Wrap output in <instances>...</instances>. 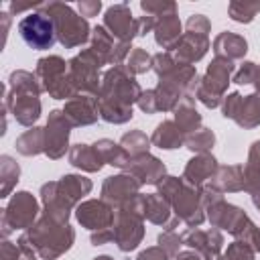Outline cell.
Returning a JSON list of instances; mask_svg holds the SVG:
<instances>
[{
  "mask_svg": "<svg viewBox=\"0 0 260 260\" xmlns=\"http://www.w3.org/2000/svg\"><path fill=\"white\" fill-rule=\"evenodd\" d=\"M142 87L126 65H116L104 71L98 93L100 118L108 124H126L134 116V104L142 95Z\"/></svg>",
  "mask_w": 260,
  "mask_h": 260,
  "instance_id": "1",
  "label": "cell"
},
{
  "mask_svg": "<svg viewBox=\"0 0 260 260\" xmlns=\"http://www.w3.org/2000/svg\"><path fill=\"white\" fill-rule=\"evenodd\" d=\"M41 93H43V87L37 75L26 69H16L8 75V81H6L4 108L20 126L32 128L43 112Z\"/></svg>",
  "mask_w": 260,
  "mask_h": 260,
  "instance_id": "2",
  "label": "cell"
},
{
  "mask_svg": "<svg viewBox=\"0 0 260 260\" xmlns=\"http://www.w3.org/2000/svg\"><path fill=\"white\" fill-rule=\"evenodd\" d=\"M93 183L83 175H63L59 181H49L41 187V203L43 215L61 223H69L71 211L81 203L85 195H89Z\"/></svg>",
  "mask_w": 260,
  "mask_h": 260,
  "instance_id": "3",
  "label": "cell"
},
{
  "mask_svg": "<svg viewBox=\"0 0 260 260\" xmlns=\"http://www.w3.org/2000/svg\"><path fill=\"white\" fill-rule=\"evenodd\" d=\"M158 195H162L173 213L187 225V228H199L205 221V209L201 203V187L189 185L183 177H165L158 185Z\"/></svg>",
  "mask_w": 260,
  "mask_h": 260,
  "instance_id": "4",
  "label": "cell"
},
{
  "mask_svg": "<svg viewBox=\"0 0 260 260\" xmlns=\"http://www.w3.org/2000/svg\"><path fill=\"white\" fill-rule=\"evenodd\" d=\"M35 10L47 14L53 20L55 32H57V41L65 49L81 47L91 39L89 22L81 14H77L69 4H65V2H43Z\"/></svg>",
  "mask_w": 260,
  "mask_h": 260,
  "instance_id": "5",
  "label": "cell"
},
{
  "mask_svg": "<svg viewBox=\"0 0 260 260\" xmlns=\"http://www.w3.org/2000/svg\"><path fill=\"white\" fill-rule=\"evenodd\" d=\"M26 236L43 260L61 258L75 242V230L69 223H59L45 215L26 230Z\"/></svg>",
  "mask_w": 260,
  "mask_h": 260,
  "instance_id": "6",
  "label": "cell"
},
{
  "mask_svg": "<svg viewBox=\"0 0 260 260\" xmlns=\"http://www.w3.org/2000/svg\"><path fill=\"white\" fill-rule=\"evenodd\" d=\"M114 209V244L120 252H132L144 238V195L138 193Z\"/></svg>",
  "mask_w": 260,
  "mask_h": 260,
  "instance_id": "7",
  "label": "cell"
},
{
  "mask_svg": "<svg viewBox=\"0 0 260 260\" xmlns=\"http://www.w3.org/2000/svg\"><path fill=\"white\" fill-rule=\"evenodd\" d=\"M234 73H236V63L221 59V57H213V61L207 65L205 73L201 77H197L193 98L197 102H201L205 108L215 110L217 106H221Z\"/></svg>",
  "mask_w": 260,
  "mask_h": 260,
  "instance_id": "8",
  "label": "cell"
},
{
  "mask_svg": "<svg viewBox=\"0 0 260 260\" xmlns=\"http://www.w3.org/2000/svg\"><path fill=\"white\" fill-rule=\"evenodd\" d=\"M197 77L199 75L193 65H177L169 75L160 77L154 87L158 112H173L185 95H193Z\"/></svg>",
  "mask_w": 260,
  "mask_h": 260,
  "instance_id": "9",
  "label": "cell"
},
{
  "mask_svg": "<svg viewBox=\"0 0 260 260\" xmlns=\"http://www.w3.org/2000/svg\"><path fill=\"white\" fill-rule=\"evenodd\" d=\"M35 75L41 81L43 91H47L53 100H69L75 95V87L69 79V61L59 55H47L37 61Z\"/></svg>",
  "mask_w": 260,
  "mask_h": 260,
  "instance_id": "10",
  "label": "cell"
},
{
  "mask_svg": "<svg viewBox=\"0 0 260 260\" xmlns=\"http://www.w3.org/2000/svg\"><path fill=\"white\" fill-rule=\"evenodd\" d=\"M104 61L98 57V53L87 47L75 57L69 59V79L75 87V93H85L98 98L100 87H102V69Z\"/></svg>",
  "mask_w": 260,
  "mask_h": 260,
  "instance_id": "11",
  "label": "cell"
},
{
  "mask_svg": "<svg viewBox=\"0 0 260 260\" xmlns=\"http://www.w3.org/2000/svg\"><path fill=\"white\" fill-rule=\"evenodd\" d=\"M39 201L28 191H16L12 199L2 209V238L6 240L16 230H28L37 223L39 217Z\"/></svg>",
  "mask_w": 260,
  "mask_h": 260,
  "instance_id": "12",
  "label": "cell"
},
{
  "mask_svg": "<svg viewBox=\"0 0 260 260\" xmlns=\"http://www.w3.org/2000/svg\"><path fill=\"white\" fill-rule=\"evenodd\" d=\"M221 116L225 120H234L244 130L260 126V91L248 95H242L240 91L228 93L221 102Z\"/></svg>",
  "mask_w": 260,
  "mask_h": 260,
  "instance_id": "13",
  "label": "cell"
},
{
  "mask_svg": "<svg viewBox=\"0 0 260 260\" xmlns=\"http://www.w3.org/2000/svg\"><path fill=\"white\" fill-rule=\"evenodd\" d=\"M18 35L26 43V47H30L35 51H49L57 43V32H55L53 20L39 10L28 12L18 22Z\"/></svg>",
  "mask_w": 260,
  "mask_h": 260,
  "instance_id": "14",
  "label": "cell"
},
{
  "mask_svg": "<svg viewBox=\"0 0 260 260\" xmlns=\"http://www.w3.org/2000/svg\"><path fill=\"white\" fill-rule=\"evenodd\" d=\"M71 122L63 114V110H51L45 124V156L51 160H59L69 152V134Z\"/></svg>",
  "mask_w": 260,
  "mask_h": 260,
  "instance_id": "15",
  "label": "cell"
},
{
  "mask_svg": "<svg viewBox=\"0 0 260 260\" xmlns=\"http://www.w3.org/2000/svg\"><path fill=\"white\" fill-rule=\"evenodd\" d=\"M91 49L98 53V57L104 61V65H122L130 51H132V43H126V41H118L104 24H98L91 28Z\"/></svg>",
  "mask_w": 260,
  "mask_h": 260,
  "instance_id": "16",
  "label": "cell"
},
{
  "mask_svg": "<svg viewBox=\"0 0 260 260\" xmlns=\"http://www.w3.org/2000/svg\"><path fill=\"white\" fill-rule=\"evenodd\" d=\"M73 213L79 225L89 232L114 228V219H116V209L104 199H85L75 207Z\"/></svg>",
  "mask_w": 260,
  "mask_h": 260,
  "instance_id": "17",
  "label": "cell"
},
{
  "mask_svg": "<svg viewBox=\"0 0 260 260\" xmlns=\"http://www.w3.org/2000/svg\"><path fill=\"white\" fill-rule=\"evenodd\" d=\"M183 246L189 250H195L203 260H221L223 250V236L217 228L211 230H199V228H187L183 234Z\"/></svg>",
  "mask_w": 260,
  "mask_h": 260,
  "instance_id": "18",
  "label": "cell"
},
{
  "mask_svg": "<svg viewBox=\"0 0 260 260\" xmlns=\"http://www.w3.org/2000/svg\"><path fill=\"white\" fill-rule=\"evenodd\" d=\"M140 187H142V183L134 175L122 171L120 175L106 177V181L102 183V197L100 199H104L112 207H118V205L130 201L134 195H138Z\"/></svg>",
  "mask_w": 260,
  "mask_h": 260,
  "instance_id": "19",
  "label": "cell"
},
{
  "mask_svg": "<svg viewBox=\"0 0 260 260\" xmlns=\"http://www.w3.org/2000/svg\"><path fill=\"white\" fill-rule=\"evenodd\" d=\"M104 26L118 39L132 43L134 37H138V18L132 16V10L128 4H114L104 14Z\"/></svg>",
  "mask_w": 260,
  "mask_h": 260,
  "instance_id": "20",
  "label": "cell"
},
{
  "mask_svg": "<svg viewBox=\"0 0 260 260\" xmlns=\"http://www.w3.org/2000/svg\"><path fill=\"white\" fill-rule=\"evenodd\" d=\"M63 114L71 122L73 128L77 126H91L100 118V108H98V98L85 95V93H75L69 98L63 106Z\"/></svg>",
  "mask_w": 260,
  "mask_h": 260,
  "instance_id": "21",
  "label": "cell"
},
{
  "mask_svg": "<svg viewBox=\"0 0 260 260\" xmlns=\"http://www.w3.org/2000/svg\"><path fill=\"white\" fill-rule=\"evenodd\" d=\"M124 173L134 175L142 185H158L167 177V167L160 158H156L148 152V154L130 158L128 165L124 167Z\"/></svg>",
  "mask_w": 260,
  "mask_h": 260,
  "instance_id": "22",
  "label": "cell"
},
{
  "mask_svg": "<svg viewBox=\"0 0 260 260\" xmlns=\"http://www.w3.org/2000/svg\"><path fill=\"white\" fill-rule=\"evenodd\" d=\"M144 217L150 223L160 225L167 232H173L181 223V219L173 213L169 201L158 193H146L144 195Z\"/></svg>",
  "mask_w": 260,
  "mask_h": 260,
  "instance_id": "23",
  "label": "cell"
},
{
  "mask_svg": "<svg viewBox=\"0 0 260 260\" xmlns=\"http://www.w3.org/2000/svg\"><path fill=\"white\" fill-rule=\"evenodd\" d=\"M209 47H211L209 37L195 35V32H183L179 45L173 51V57L179 65H195L197 61H201L205 57Z\"/></svg>",
  "mask_w": 260,
  "mask_h": 260,
  "instance_id": "24",
  "label": "cell"
},
{
  "mask_svg": "<svg viewBox=\"0 0 260 260\" xmlns=\"http://www.w3.org/2000/svg\"><path fill=\"white\" fill-rule=\"evenodd\" d=\"M219 162L211 152H203V154H195L193 158L187 160L185 169H183V179L193 185V187H203L207 181L213 179V175L217 173Z\"/></svg>",
  "mask_w": 260,
  "mask_h": 260,
  "instance_id": "25",
  "label": "cell"
},
{
  "mask_svg": "<svg viewBox=\"0 0 260 260\" xmlns=\"http://www.w3.org/2000/svg\"><path fill=\"white\" fill-rule=\"evenodd\" d=\"M213 55L215 57H221V59H228L232 63L236 61H244L246 53H248V41L238 35V32H230V30H223L219 32L215 39H213Z\"/></svg>",
  "mask_w": 260,
  "mask_h": 260,
  "instance_id": "26",
  "label": "cell"
},
{
  "mask_svg": "<svg viewBox=\"0 0 260 260\" xmlns=\"http://www.w3.org/2000/svg\"><path fill=\"white\" fill-rule=\"evenodd\" d=\"M183 24L179 20L177 14H167V16H160L156 18V24H154V41L158 47H162L165 51H175V47L179 45L181 37H183Z\"/></svg>",
  "mask_w": 260,
  "mask_h": 260,
  "instance_id": "27",
  "label": "cell"
},
{
  "mask_svg": "<svg viewBox=\"0 0 260 260\" xmlns=\"http://www.w3.org/2000/svg\"><path fill=\"white\" fill-rule=\"evenodd\" d=\"M211 183L215 189H219L223 195L225 193H240L246 189L244 181V165H219L217 173L213 175Z\"/></svg>",
  "mask_w": 260,
  "mask_h": 260,
  "instance_id": "28",
  "label": "cell"
},
{
  "mask_svg": "<svg viewBox=\"0 0 260 260\" xmlns=\"http://www.w3.org/2000/svg\"><path fill=\"white\" fill-rule=\"evenodd\" d=\"M67 158H69V165H73L75 169L85 171V173H98L106 165L102 160L100 152L95 150V146L93 144H83V142L73 144L67 152Z\"/></svg>",
  "mask_w": 260,
  "mask_h": 260,
  "instance_id": "29",
  "label": "cell"
},
{
  "mask_svg": "<svg viewBox=\"0 0 260 260\" xmlns=\"http://www.w3.org/2000/svg\"><path fill=\"white\" fill-rule=\"evenodd\" d=\"M173 114H175L173 122L177 124V128H179L185 136L201 128V122H203V120H201V114H199L197 108H195V98H193V95H185V98L177 104V108L173 110Z\"/></svg>",
  "mask_w": 260,
  "mask_h": 260,
  "instance_id": "30",
  "label": "cell"
},
{
  "mask_svg": "<svg viewBox=\"0 0 260 260\" xmlns=\"http://www.w3.org/2000/svg\"><path fill=\"white\" fill-rule=\"evenodd\" d=\"M150 142L160 150H175L179 146H185V134L177 128L173 120H162L160 124H156Z\"/></svg>",
  "mask_w": 260,
  "mask_h": 260,
  "instance_id": "31",
  "label": "cell"
},
{
  "mask_svg": "<svg viewBox=\"0 0 260 260\" xmlns=\"http://www.w3.org/2000/svg\"><path fill=\"white\" fill-rule=\"evenodd\" d=\"M16 152L22 156H37V154H45V128L41 126H32L28 130H24L16 140H14Z\"/></svg>",
  "mask_w": 260,
  "mask_h": 260,
  "instance_id": "32",
  "label": "cell"
},
{
  "mask_svg": "<svg viewBox=\"0 0 260 260\" xmlns=\"http://www.w3.org/2000/svg\"><path fill=\"white\" fill-rule=\"evenodd\" d=\"M244 181H246V193L254 195L260 191V140H254L248 150V158L244 165Z\"/></svg>",
  "mask_w": 260,
  "mask_h": 260,
  "instance_id": "33",
  "label": "cell"
},
{
  "mask_svg": "<svg viewBox=\"0 0 260 260\" xmlns=\"http://www.w3.org/2000/svg\"><path fill=\"white\" fill-rule=\"evenodd\" d=\"M93 146H95V150L100 152L102 160H104L106 165H110V167H116V169H122V171H124V167H126L128 160H130L128 152L120 146V142H114V140H110V138H100V140L93 142Z\"/></svg>",
  "mask_w": 260,
  "mask_h": 260,
  "instance_id": "34",
  "label": "cell"
},
{
  "mask_svg": "<svg viewBox=\"0 0 260 260\" xmlns=\"http://www.w3.org/2000/svg\"><path fill=\"white\" fill-rule=\"evenodd\" d=\"M20 179V167L10 154L0 156V197H8Z\"/></svg>",
  "mask_w": 260,
  "mask_h": 260,
  "instance_id": "35",
  "label": "cell"
},
{
  "mask_svg": "<svg viewBox=\"0 0 260 260\" xmlns=\"http://www.w3.org/2000/svg\"><path fill=\"white\" fill-rule=\"evenodd\" d=\"M150 138L142 132V130H130V132H124L122 138H120V146L128 152L130 158H136V156H142V154H148L150 150Z\"/></svg>",
  "mask_w": 260,
  "mask_h": 260,
  "instance_id": "36",
  "label": "cell"
},
{
  "mask_svg": "<svg viewBox=\"0 0 260 260\" xmlns=\"http://www.w3.org/2000/svg\"><path fill=\"white\" fill-rule=\"evenodd\" d=\"M213 144H215V134L211 128H205V126H201L199 130L185 136V148H189L195 154L209 152L213 148Z\"/></svg>",
  "mask_w": 260,
  "mask_h": 260,
  "instance_id": "37",
  "label": "cell"
},
{
  "mask_svg": "<svg viewBox=\"0 0 260 260\" xmlns=\"http://www.w3.org/2000/svg\"><path fill=\"white\" fill-rule=\"evenodd\" d=\"M260 12V2H242V0H234L228 4V14L234 22H242V24H250L256 14Z\"/></svg>",
  "mask_w": 260,
  "mask_h": 260,
  "instance_id": "38",
  "label": "cell"
},
{
  "mask_svg": "<svg viewBox=\"0 0 260 260\" xmlns=\"http://www.w3.org/2000/svg\"><path fill=\"white\" fill-rule=\"evenodd\" d=\"M126 69L132 73V75H140V73H146L148 69H152V55L142 49V47H134L126 59Z\"/></svg>",
  "mask_w": 260,
  "mask_h": 260,
  "instance_id": "39",
  "label": "cell"
},
{
  "mask_svg": "<svg viewBox=\"0 0 260 260\" xmlns=\"http://www.w3.org/2000/svg\"><path fill=\"white\" fill-rule=\"evenodd\" d=\"M221 260H256V252L250 244H246L242 240H234L223 250Z\"/></svg>",
  "mask_w": 260,
  "mask_h": 260,
  "instance_id": "40",
  "label": "cell"
},
{
  "mask_svg": "<svg viewBox=\"0 0 260 260\" xmlns=\"http://www.w3.org/2000/svg\"><path fill=\"white\" fill-rule=\"evenodd\" d=\"M156 244L167 252L169 258H177V254L181 252V246H183V238H181V234H177L175 230H173V232L162 230V232L158 234V238H156Z\"/></svg>",
  "mask_w": 260,
  "mask_h": 260,
  "instance_id": "41",
  "label": "cell"
},
{
  "mask_svg": "<svg viewBox=\"0 0 260 260\" xmlns=\"http://www.w3.org/2000/svg\"><path fill=\"white\" fill-rule=\"evenodd\" d=\"M140 8L144 14H150L154 18L167 16V14H177V4L175 2H165V0H142Z\"/></svg>",
  "mask_w": 260,
  "mask_h": 260,
  "instance_id": "42",
  "label": "cell"
},
{
  "mask_svg": "<svg viewBox=\"0 0 260 260\" xmlns=\"http://www.w3.org/2000/svg\"><path fill=\"white\" fill-rule=\"evenodd\" d=\"M177 65L179 63L175 61L173 53H169V51H160V53H154L152 55V71L156 73L158 79L165 77V75H169Z\"/></svg>",
  "mask_w": 260,
  "mask_h": 260,
  "instance_id": "43",
  "label": "cell"
},
{
  "mask_svg": "<svg viewBox=\"0 0 260 260\" xmlns=\"http://www.w3.org/2000/svg\"><path fill=\"white\" fill-rule=\"evenodd\" d=\"M185 28L187 32H195V35H205L209 37V30H211V22L205 14H191L185 22Z\"/></svg>",
  "mask_w": 260,
  "mask_h": 260,
  "instance_id": "44",
  "label": "cell"
},
{
  "mask_svg": "<svg viewBox=\"0 0 260 260\" xmlns=\"http://www.w3.org/2000/svg\"><path fill=\"white\" fill-rule=\"evenodd\" d=\"M256 69L258 65L254 61H244L240 65V69H236L232 81L238 83V85H248V83H254V77H256Z\"/></svg>",
  "mask_w": 260,
  "mask_h": 260,
  "instance_id": "45",
  "label": "cell"
},
{
  "mask_svg": "<svg viewBox=\"0 0 260 260\" xmlns=\"http://www.w3.org/2000/svg\"><path fill=\"white\" fill-rule=\"evenodd\" d=\"M144 114H156L158 112V104H156V93L154 89H146L142 91V95L138 98V104H136Z\"/></svg>",
  "mask_w": 260,
  "mask_h": 260,
  "instance_id": "46",
  "label": "cell"
},
{
  "mask_svg": "<svg viewBox=\"0 0 260 260\" xmlns=\"http://www.w3.org/2000/svg\"><path fill=\"white\" fill-rule=\"evenodd\" d=\"M16 244H18V260H37V256H39V254H37L35 246L30 244V240H28L26 232H24L22 236H18Z\"/></svg>",
  "mask_w": 260,
  "mask_h": 260,
  "instance_id": "47",
  "label": "cell"
},
{
  "mask_svg": "<svg viewBox=\"0 0 260 260\" xmlns=\"http://www.w3.org/2000/svg\"><path fill=\"white\" fill-rule=\"evenodd\" d=\"M77 8H79V14L83 18L87 16H98V12L102 10V2L100 0H79L77 2Z\"/></svg>",
  "mask_w": 260,
  "mask_h": 260,
  "instance_id": "48",
  "label": "cell"
},
{
  "mask_svg": "<svg viewBox=\"0 0 260 260\" xmlns=\"http://www.w3.org/2000/svg\"><path fill=\"white\" fill-rule=\"evenodd\" d=\"M136 260H169V256L160 246H148L136 256Z\"/></svg>",
  "mask_w": 260,
  "mask_h": 260,
  "instance_id": "49",
  "label": "cell"
},
{
  "mask_svg": "<svg viewBox=\"0 0 260 260\" xmlns=\"http://www.w3.org/2000/svg\"><path fill=\"white\" fill-rule=\"evenodd\" d=\"M89 242H91V246H104V244H108V242H114V228L100 230V232H91Z\"/></svg>",
  "mask_w": 260,
  "mask_h": 260,
  "instance_id": "50",
  "label": "cell"
},
{
  "mask_svg": "<svg viewBox=\"0 0 260 260\" xmlns=\"http://www.w3.org/2000/svg\"><path fill=\"white\" fill-rule=\"evenodd\" d=\"M0 260H18V244H12L8 238L0 244Z\"/></svg>",
  "mask_w": 260,
  "mask_h": 260,
  "instance_id": "51",
  "label": "cell"
},
{
  "mask_svg": "<svg viewBox=\"0 0 260 260\" xmlns=\"http://www.w3.org/2000/svg\"><path fill=\"white\" fill-rule=\"evenodd\" d=\"M154 24H156V18L154 16H150V14L138 16V37H144L146 32H152L154 30Z\"/></svg>",
  "mask_w": 260,
  "mask_h": 260,
  "instance_id": "52",
  "label": "cell"
},
{
  "mask_svg": "<svg viewBox=\"0 0 260 260\" xmlns=\"http://www.w3.org/2000/svg\"><path fill=\"white\" fill-rule=\"evenodd\" d=\"M246 244H250V246L254 248V252H256V254H260V228H258V225H254V230L250 232V236H248Z\"/></svg>",
  "mask_w": 260,
  "mask_h": 260,
  "instance_id": "53",
  "label": "cell"
},
{
  "mask_svg": "<svg viewBox=\"0 0 260 260\" xmlns=\"http://www.w3.org/2000/svg\"><path fill=\"white\" fill-rule=\"evenodd\" d=\"M175 260H203L195 250H181Z\"/></svg>",
  "mask_w": 260,
  "mask_h": 260,
  "instance_id": "54",
  "label": "cell"
},
{
  "mask_svg": "<svg viewBox=\"0 0 260 260\" xmlns=\"http://www.w3.org/2000/svg\"><path fill=\"white\" fill-rule=\"evenodd\" d=\"M254 87H256V91H260V65H258V69H256V77H254V83H252Z\"/></svg>",
  "mask_w": 260,
  "mask_h": 260,
  "instance_id": "55",
  "label": "cell"
},
{
  "mask_svg": "<svg viewBox=\"0 0 260 260\" xmlns=\"http://www.w3.org/2000/svg\"><path fill=\"white\" fill-rule=\"evenodd\" d=\"M93 260H114L112 256H108V254H102V256H95Z\"/></svg>",
  "mask_w": 260,
  "mask_h": 260,
  "instance_id": "56",
  "label": "cell"
}]
</instances>
